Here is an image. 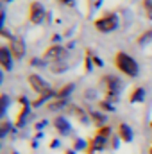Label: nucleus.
Segmentation results:
<instances>
[{"label":"nucleus","instance_id":"20e7f679","mask_svg":"<svg viewBox=\"0 0 152 154\" xmlns=\"http://www.w3.org/2000/svg\"><path fill=\"white\" fill-rule=\"evenodd\" d=\"M45 7L39 4V2H31L29 4V20H31V23H34V25H39V23H43V20H45Z\"/></svg>","mask_w":152,"mask_h":154},{"label":"nucleus","instance_id":"aec40b11","mask_svg":"<svg viewBox=\"0 0 152 154\" xmlns=\"http://www.w3.org/2000/svg\"><path fill=\"white\" fill-rule=\"evenodd\" d=\"M7 129H9V124L4 120V122H2V131H0V136H5V134H7Z\"/></svg>","mask_w":152,"mask_h":154},{"label":"nucleus","instance_id":"dca6fc26","mask_svg":"<svg viewBox=\"0 0 152 154\" xmlns=\"http://www.w3.org/2000/svg\"><path fill=\"white\" fill-rule=\"evenodd\" d=\"M141 5H143V11L145 14L152 20V0H141Z\"/></svg>","mask_w":152,"mask_h":154},{"label":"nucleus","instance_id":"4be33fe9","mask_svg":"<svg viewBox=\"0 0 152 154\" xmlns=\"http://www.w3.org/2000/svg\"><path fill=\"white\" fill-rule=\"evenodd\" d=\"M93 65H95V66H102L104 63H102V59H99V57H93Z\"/></svg>","mask_w":152,"mask_h":154},{"label":"nucleus","instance_id":"39448f33","mask_svg":"<svg viewBox=\"0 0 152 154\" xmlns=\"http://www.w3.org/2000/svg\"><path fill=\"white\" fill-rule=\"evenodd\" d=\"M27 81H29V86H31L38 95H43V93H47V91L50 90V86H48V84L43 81V77H39L38 74H29Z\"/></svg>","mask_w":152,"mask_h":154},{"label":"nucleus","instance_id":"423d86ee","mask_svg":"<svg viewBox=\"0 0 152 154\" xmlns=\"http://www.w3.org/2000/svg\"><path fill=\"white\" fill-rule=\"evenodd\" d=\"M104 84H106V90H108L109 97H116L122 90V81L114 75H104Z\"/></svg>","mask_w":152,"mask_h":154},{"label":"nucleus","instance_id":"412c9836","mask_svg":"<svg viewBox=\"0 0 152 154\" xmlns=\"http://www.w3.org/2000/svg\"><path fill=\"white\" fill-rule=\"evenodd\" d=\"M59 4H63V5H74V2L75 0H57Z\"/></svg>","mask_w":152,"mask_h":154},{"label":"nucleus","instance_id":"0eeeda50","mask_svg":"<svg viewBox=\"0 0 152 154\" xmlns=\"http://www.w3.org/2000/svg\"><path fill=\"white\" fill-rule=\"evenodd\" d=\"M9 50L14 57V61H20L23 56H25V43L18 38H11V43H9Z\"/></svg>","mask_w":152,"mask_h":154},{"label":"nucleus","instance_id":"4468645a","mask_svg":"<svg viewBox=\"0 0 152 154\" xmlns=\"http://www.w3.org/2000/svg\"><path fill=\"white\" fill-rule=\"evenodd\" d=\"M149 41H152V29L141 32V36H138V39H136L138 45H145V43H149Z\"/></svg>","mask_w":152,"mask_h":154},{"label":"nucleus","instance_id":"a211bd4d","mask_svg":"<svg viewBox=\"0 0 152 154\" xmlns=\"http://www.w3.org/2000/svg\"><path fill=\"white\" fill-rule=\"evenodd\" d=\"M111 134V129L108 127V125H102V127H99V131H97V136H102V138H108Z\"/></svg>","mask_w":152,"mask_h":154},{"label":"nucleus","instance_id":"1a4fd4ad","mask_svg":"<svg viewBox=\"0 0 152 154\" xmlns=\"http://www.w3.org/2000/svg\"><path fill=\"white\" fill-rule=\"evenodd\" d=\"M54 127H56L61 134H68V133L72 131V127H70L68 120H66V118H63V116H57V118L54 120Z\"/></svg>","mask_w":152,"mask_h":154},{"label":"nucleus","instance_id":"6ab92c4d","mask_svg":"<svg viewBox=\"0 0 152 154\" xmlns=\"http://www.w3.org/2000/svg\"><path fill=\"white\" fill-rule=\"evenodd\" d=\"M99 106H100L102 109H106V111H113V109H114L109 102H104V100H102V102H99Z\"/></svg>","mask_w":152,"mask_h":154},{"label":"nucleus","instance_id":"2eb2a0df","mask_svg":"<svg viewBox=\"0 0 152 154\" xmlns=\"http://www.w3.org/2000/svg\"><path fill=\"white\" fill-rule=\"evenodd\" d=\"M66 102H68L66 99H56L54 102L48 104V109H61L63 106H66Z\"/></svg>","mask_w":152,"mask_h":154},{"label":"nucleus","instance_id":"f3484780","mask_svg":"<svg viewBox=\"0 0 152 154\" xmlns=\"http://www.w3.org/2000/svg\"><path fill=\"white\" fill-rule=\"evenodd\" d=\"M90 118H91L95 124H99V125H102V124L106 122V116H104V115H99V113H90Z\"/></svg>","mask_w":152,"mask_h":154},{"label":"nucleus","instance_id":"ddd939ff","mask_svg":"<svg viewBox=\"0 0 152 154\" xmlns=\"http://www.w3.org/2000/svg\"><path fill=\"white\" fill-rule=\"evenodd\" d=\"M70 91H74V84H66V86L59 88V90L56 91V99H66V97L70 95Z\"/></svg>","mask_w":152,"mask_h":154},{"label":"nucleus","instance_id":"f03ea898","mask_svg":"<svg viewBox=\"0 0 152 154\" xmlns=\"http://www.w3.org/2000/svg\"><path fill=\"white\" fill-rule=\"evenodd\" d=\"M93 25H95V29L99 32H111V31H114L118 27V16L114 13H108L104 16H99L93 22Z\"/></svg>","mask_w":152,"mask_h":154},{"label":"nucleus","instance_id":"6e6552de","mask_svg":"<svg viewBox=\"0 0 152 154\" xmlns=\"http://www.w3.org/2000/svg\"><path fill=\"white\" fill-rule=\"evenodd\" d=\"M13 63H14V57H13L9 47L2 45V47H0V65H2V68H4L5 72H9V70L13 68Z\"/></svg>","mask_w":152,"mask_h":154},{"label":"nucleus","instance_id":"9b49d317","mask_svg":"<svg viewBox=\"0 0 152 154\" xmlns=\"http://www.w3.org/2000/svg\"><path fill=\"white\" fill-rule=\"evenodd\" d=\"M143 100H145V88H141V86L134 88L132 93H131V97H129V102L136 104V102H143Z\"/></svg>","mask_w":152,"mask_h":154},{"label":"nucleus","instance_id":"b1692460","mask_svg":"<svg viewBox=\"0 0 152 154\" xmlns=\"http://www.w3.org/2000/svg\"><path fill=\"white\" fill-rule=\"evenodd\" d=\"M150 154H152V147H150Z\"/></svg>","mask_w":152,"mask_h":154},{"label":"nucleus","instance_id":"f8f14e48","mask_svg":"<svg viewBox=\"0 0 152 154\" xmlns=\"http://www.w3.org/2000/svg\"><path fill=\"white\" fill-rule=\"evenodd\" d=\"M50 97H56V91H54L52 88H50V90H48L47 93H43V95H39L38 99H36V100L32 102V106H34V108H38V106L41 104V102H47V100H48Z\"/></svg>","mask_w":152,"mask_h":154},{"label":"nucleus","instance_id":"5701e85b","mask_svg":"<svg viewBox=\"0 0 152 154\" xmlns=\"http://www.w3.org/2000/svg\"><path fill=\"white\" fill-rule=\"evenodd\" d=\"M2 108H7V95H2Z\"/></svg>","mask_w":152,"mask_h":154},{"label":"nucleus","instance_id":"9d476101","mask_svg":"<svg viewBox=\"0 0 152 154\" xmlns=\"http://www.w3.org/2000/svg\"><path fill=\"white\" fill-rule=\"evenodd\" d=\"M118 136L122 138V142H131L132 140V129L127 125V124H120L118 125Z\"/></svg>","mask_w":152,"mask_h":154},{"label":"nucleus","instance_id":"393cba45","mask_svg":"<svg viewBox=\"0 0 152 154\" xmlns=\"http://www.w3.org/2000/svg\"><path fill=\"white\" fill-rule=\"evenodd\" d=\"M4 2H9V0H4Z\"/></svg>","mask_w":152,"mask_h":154},{"label":"nucleus","instance_id":"7ed1b4c3","mask_svg":"<svg viewBox=\"0 0 152 154\" xmlns=\"http://www.w3.org/2000/svg\"><path fill=\"white\" fill-rule=\"evenodd\" d=\"M65 56H66V48L61 47V45H50L43 52V59L45 61H54V63H59L61 59H65Z\"/></svg>","mask_w":152,"mask_h":154},{"label":"nucleus","instance_id":"f257e3e1","mask_svg":"<svg viewBox=\"0 0 152 154\" xmlns=\"http://www.w3.org/2000/svg\"><path fill=\"white\" fill-rule=\"evenodd\" d=\"M114 66L127 77H136L140 74V66L136 63V59L125 52H116L114 54Z\"/></svg>","mask_w":152,"mask_h":154}]
</instances>
